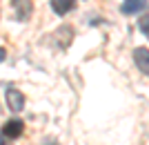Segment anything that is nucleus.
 Returning <instances> with one entry per match:
<instances>
[{
	"mask_svg": "<svg viewBox=\"0 0 149 145\" xmlns=\"http://www.w3.org/2000/svg\"><path fill=\"white\" fill-rule=\"evenodd\" d=\"M11 7H13L16 18L20 22H25V20L31 18V11H33V2L31 0H11Z\"/></svg>",
	"mask_w": 149,
	"mask_h": 145,
	"instance_id": "nucleus-1",
	"label": "nucleus"
},
{
	"mask_svg": "<svg viewBox=\"0 0 149 145\" xmlns=\"http://www.w3.org/2000/svg\"><path fill=\"white\" fill-rule=\"evenodd\" d=\"M5 96H7V105H9L11 112H20V109L25 107V96H22V92H18L16 87H9L5 92Z\"/></svg>",
	"mask_w": 149,
	"mask_h": 145,
	"instance_id": "nucleus-2",
	"label": "nucleus"
},
{
	"mask_svg": "<svg viewBox=\"0 0 149 145\" xmlns=\"http://www.w3.org/2000/svg\"><path fill=\"white\" fill-rule=\"evenodd\" d=\"M22 132H25V123L20 118H11L2 125V136L5 139H18Z\"/></svg>",
	"mask_w": 149,
	"mask_h": 145,
	"instance_id": "nucleus-3",
	"label": "nucleus"
},
{
	"mask_svg": "<svg viewBox=\"0 0 149 145\" xmlns=\"http://www.w3.org/2000/svg\"><path fill=\"white\" fill-rule=\"evenodd\" d=\"M147 7H149L147 0H125L123 5H120V11H123L125 16H134V13L145 11Z\"/></svg>",
	"mask_w": 149,
	"mask_h": 145,
	"instance_id": "nucleus-4",
	"label": "nucleus"
},
{
	"mask_svg": "<svg viewBox=\"0 0 149 145\" xmlns=\"http://www.w3.org/2000/svg\"><path fill=\"white\" fill-rule=\"evenodd\" d=\"M134 60H136L138 69L149 76V49H145V47H136V49H134Z\"/></svg>",
	"mask_w": 149,
	"mask_h": 145,
	"instance_id": "nucleus-5",
	"label": "nucleus"
},
{
	"mask_svg": "<svg viewBox=\"0 0 149 145\" xmlns=\"http://www.w3.org/2000/svg\"><path fill=\"white\" fill-rule=\"evenodd\" d=\"M76 7V0H51V9L58 13V16H65Z\"/></svg>",
	"mask_w": 149,
	"mask_h": 145,
	"instance_id": "nucleus-6",
	"label": "nucleus"
},
{
	"mask_svg": "<svg viewBox=\"0 0 149 145\" xmlns=\"http://www.w3.org/2000/svg\"><path fill=\"white\" fill-rule=\"evenodd\" d=\"M138 29H140V32L149 38V16H143V18L138 20Z\"/></svg>",
	"mask_w": 149,
	"mask_h": 145,
	"instance_id": "nucleus-7",
	"label": "nucleus"
},
{
	"mask_svg": "<svg viewBox=\"0 0 149 145\" xmlns=\"http://www.w3.org/2000/svg\"><path fill=\"white\" fill-rule=\"evenodd\" d=\"M5 58H7V51L5 47H0V63H5Z\"/></svg>",
	"mask_w": 149,
	"mask_h": 145,
	"instance_id": "nucleus-8",
	"label": "nucleus"
},
{
	"mask_svg": "<svg viewBox=\"0 0 149 145\" xmlns=\"http://www.w3.org/2000/svg\"><path fill=\"white\" fill-rule=\"evenodd\" d=\"M42 145H58V143H56V141H45Z\"/></svg>",
	"mask_w": 149,
	"mask_h": 145,
	"instance_id": "nucleus-9",
	"label": "nucleus"
},
{
	"mask_svg": "<svg viewBox=\"0 0 149 145\" xmlns=\"http://www.w3.org/2000/svg\"><path fill=\"white\" fill-rule=\"evenodd\" d=\"M0 145H7V141H5V136L0 134Z\"/></svg>",
	"mask_w": 149,
	"mask_h": 145,
	"instance_id": "nucleus-10",
	"label": "nucleus"
}]
</instances>
